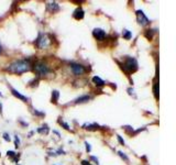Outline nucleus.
<instances>
[{
    "mask_svg": "<svg viewBox=\"0 0 176 165\" xmlns=\"http://www.w3.org/2000/svg\"><path fill=\"white\" fill-rule=\"evenodd\" d=\"M99 125L97 123H93V124H85L84 125V129L87 130H94V129H98Z\"/></svg>",
    "mask_w": 176,
    "mask_h": 165,
    "instance_id": "obj_15",
    "label": "nucleus"
},
{
    "mask_svg": "<svg viewBox=\"0 0 176 165\" xmlns=\"http://www.w3.org/2000/svg\"><path fill=\"white\" fill-rule=\"evenodd\" d=\"M93 82L95 85H97V86H104L105 85V82L100 77H98V76H94Z\"/></svg>",
    "mask_w": 176,
    "mask_h": 165,
    "instance_id": "obj_12",
    "label": "nucleus"
},
{
    "mask_svg": "<svg viewBox=\"0 0 176 165\" xmlns=\"http://www.w3.org/2000/svg\"><path fill=\"white\" fill-rule=\"evenodd\" d=\"M90 159H91V160H93V161H95V162H96V163H97V164H98V160H97V159H96V157H95V156H91V157H90Z\"/></svg>",
    "mask_w": 176,
    "mask_h": 165,
    "instance_id": "obj_28",
    "label": "nucleus"
},
{
    "mask_svg": "<svg viewBox=\"0 0 176 165\" xmlns=\"http://www.w3.org/2000/svg\"><path fill=\"white\" fill-rule=\"evenodd\" d=\"M118 154H119V155H120V157H121V159H123V160L125 161V162H129V157H128L127 155L124 154L123 152H121V151H119V152H118Z\"/></svg>",
    "mask_w": 176,
    "mask_h": 165,
    "instance_id": "obj_18",
    "label": "nucleus"
},
{
    "mask_svg": "<svg viewBox=\"0 0 176 165\" xmlns=\"http://www.w3.org/2000/svg\"><path fill=\"white\" fill-rule=\"evenodd\" d=\"M153 93L156 98H159V82H155L153 86Z\"/></svg>",
    "mask_w": 176,
    "mask_h": 165,
    "instance_id": "obj_17",
    "label": "nucleus"
},
{
    "mask_svg": "<svg viewBox=\"0 0 176 165\" xmlns=\"http://www.w3.org/2000/svg\"><path fill=\"white\" fill-rule=\"evenodd\" d=\"M145 36L150 40V39H152V36H153V30H148V31L145 32Z\"/></svg>",
    "mask_w": 176,
    "mask_h": 165,
    "instance_id": "obj_19",
    "label": "nucleus"
},
{
    "mask_svg": "<svg viewBox=\"0 0 176 165\" xmlns=\"http://www.w3.org/2000/svg\"><path fill=\"white\" fill-rule=\"evenodd\" d=\"M7 154H8V156H11V157H13V156L16 155V153H15V152H12V151H8V153H7Z\"/></svg>",
    "mask_w": 176,
    "mask_h": 165,
    "instance_id": "obj_23",
    "label": "nucleus"
},
{
    "mask_svg": "<svg viewBox=\"0 0 176 165\" xmlns=\"http://www.w3.org/2000/svg\"><path fill=\"white\" fill-rule=\"evenodd\" d=\"M82 164L83 165H91L89 162H87V161H83V162H82Z\"/></svg>",
    "mask_w": 176,
    "mask_h": 165,
    "instance_id": "obj_27",
    "label": "nucleus"
},
{
    "mask_svg": "<svg viewBox=\"0 0 176 165\" xmlns=\"http://www.w3.org/2000/svg\"><path fill=\"white\" fill-rule=\"evenodd\" d=\"M122 36H123V39H125V40H130V39L132 37V33H131L129 30H123Z\"/></svg>",
    "mask_w": 176,
    "mask_h": 165,
    "instance_id": "obj_13",
    "label": "nucleus"
},
{
    "mask_svg": "<svg viewBox=\"0 0 176 165\" xmlns=\"http://www.w3.org/2000/svg\"><path fill=\"white\" fill-rule=\"evenodd\" d=\"M135 15H137V20L139 22V24L141 26H148L150 23V20L148 19V17L144 15V12L142 10H137L135 11Z\"/></svg>",
    "mask_w": 176,
    "mask_h": 165,
    "instance_id": "obj_5",
    "label": "nucleus"
},
{
    "mask_svg": "<svg viewBox=\"0 0 176 165\" xmlns=\"http://www.w3.org/2000/svg\"><path fill=\"white\" fill-rule=\"evenodd\" d=\"M49 45H50V40H49L47 35L40 34L37 37V41H36V46L39 49H46Z\"/></svg>",
    "mask_w": 176,
    "mask_h": 165,
    "instance_id": "obj_4",
    "label": "nucleus"
},
{
    "mask_svg": "<svg viewBox=\"0 0 176 165\" xmlns=\"http://www.w3.org/2000/svg\"><path fill=\"white\" fill-rule=\"evenodd\" d=\"M58 97H60V93L57 92V90H54L52 93V103H57V100H58Z\"/></svg>",
    "mask_w": 176,
    "mask_h": 165,
    "instance_id": "obj_16",
    "label": "nucleus"
},
{
    "mask_svg": "<svg viewBox=\"0 0 176 165\" xmlns=\"http://www.w3.org/2000/svg\"><path fill=\"white\" fill-rule=\"evenodd\" d=\"M71 67H72V71L73 73H74V75H76V76L83 75V74L86 73V68H85V66H83L82 64L72 63V64H71Z\"/></svg>",
    "mask_w": 176,
    "mask_h": 165,
    "instance_id": "obj_6",
    "label": "nucleus"
},
{
    "mask_svg": "<svg viewBox=\"0 0 176 165\" xmlns=\"http://www.w3.org/2000/svg\"><path fill=\"white\" fill-rule=\"evenodd\" d=\"M84 16H85V12H84V10L82 8H77L76 10L74 11V15H73V17H74L76 20H82L84 18Z\"/></svg>",
    "mask_w": 176,
    "mask_h": 165,
    "instance_id": "obj_8",
    "label": "nucleus"
},
{
    "mask_svg": "<svg viewBox=\"0 0 176 165\" xmlns=\"http://www.w3.org/2000/svg\"><path fill=\"white\" fill-rule=\"evenodd\" d=\"M11 93H12V95L15 96V97H17V98L21 99V100H23V101H28V97H26V96H23V95H21L17 89H15V88H11Z\"/></svg>",
    "mask_w": 176,
    "mask_h": 165,
    "instance_id": "obj_9",
    "label": "nucleus"
},
{
    "mask_svg": "<svg viewBox=\"0 0 176 165\" xmlns=\"http://www.w3.org/2000/svg\"><path fill=\"white\" fill-rule=\"evenodd\" d=\"M37 132L41 134H47V132H49V127L45 124V125H43L41 128H39V129H37Z\"/></svg>",
    "mask_w": 176,
    "mask_h": 165,
    "instance_id": "obj_14",
    "label": "nucleus"
},
{
    "mask_svg": "<svg viewBox=\"0 0 176 165\" xmlns=\"http://www.w3.org/2000/svg\"><path fill=\"white\" fill-rule=\"evenodd\" d=\"M3 139H5L6 140V141H10V137H9V134H8V133H5V134H3Z\"/></svg>",
    "mask_w": 176,
    "mask_h": 165,
    "instance_id": "obj_22",
    "label": "nucleus"
},
{
    "mask_svg": "<svg viewBox=\"0 0 176 165\" xmlns=\"http://www.w3.org/2000/svg\"><path fill=\"white\" fill-rule=\"evenodd\" d=\"M32 65L31 63L26 60H20V61H15L13 63H11L10 65H8V67H6V71L13 74H23L26 72L31 71Z\"/></svg>",
    "mask_w": 176,
    "mask_h": 165,
    "instance_id": "obj_1",
    "label": "nucleus"
},
{
    "mask_svg": "<svg viewBox=\"0 0 176 165\" xmlns=\"http://www.w3.org/2000/svg\"><path fill=\"white\" fill-rule=\"evenodd\" d=\"M34 71H35V73L39 75V76H45V75L50 74V72H51L50 67L47 66L44 62H41V61L35 63V65H34Z\"/></svg>",
    "mask_w": 176,
    "mask_h": 165,
    "instance_id": "obj_3",
    "label": "nucleus"
},
{
    "mask_svg": "<svg viewBox=\"0 0 176 165\" xmlns=\"http://www.w3.org/2000/svg\"><path fill=\"white\" fill-rule=\"evenodd\" d=\"M1 52H2V47H1V45H0V54H1Z\"/></svg>",
    "mask_w": 176,
    "mask_h": 165,
    "instance_id": "obj_29",
    "label": "nucleus"
},
{
    "mask_svg": "<svg viewBox=\"0 0 176 165\" xmlns=\"http://www.w3.org/2000/svg\"><path fill=\"white\" fill-rule=\"evenodd\" d=\"M1 109H2V106H1V103H0V110H1Z\"/></svg>",
    "mask_w": 176,
    "mask_h": 165,
    "instance_id": "obj_30",
    "label": "nucleus"
},
{
    "mask_svg": "<svg viewBox=\"0 0 176 165\" xmlns=\"http://www.w3.org/2000/svg\"><path fill=\"white\" fill-rule=\"evenodd\" d=\"M61 124H62L63 127H64V128H65L66 130H69V127H68L67 123H65V122H62V121H61Z\"/></svg>",
    "mask_w": 176,
    "mask_h": 165,
    "instance_id": "obj_24",
    "label": "nucleus"
},
{
    "mask_svg": "<svg viewBox=\"0 0 176 165\" xmlns=\"http://www.w3.org/2000/svg\"><path fill=\"white\" fill-rule=\"evenodd\" d=\"M33 112H34V114H37V116H44V114H43V112H39L37 110H34Z\"/></svg>",
    "mask_w": 176,
    "mask_h": 165,
    "instance_id": "obj_26",
    "label": "nucleus"
},
{
    "mask_svg": "<svg viewBox=\"0 0 176 165\" xmlns=\"http://www.w3.org/2000/svg\"><path fill=\"white\" fill-rule=\"evenodd\" d=\"M122 69L125 73H133L138 69V63L133 57H128L122 64Z\"/></svg>",
    "mask_w": 176,
    "mask_h": 165,
    "instance_id": "obj_2",
    "label": "nucleus"
},
{
    "mask_svg": "<svg viewBox=\"0 0 176 165\" xmlns=\"http://www.w3.org/2000/svg\"><path fill=\"white\" fill-rule=\"evenodd\" d=\"M19 144H20V140H19V138H18V137H16V148H18V146H19Z\"/></svg>",
    "mask_w": 176,
    "mask_h": 165,
    "instance_id": "obj_25",
    "label": "nucleus"
},
{
    "mask_svg": "<svg viewBox=\"0 0 176 165\" xmlns=\"http://www.w3.org/2000/svg\"><path fill=\"white\" fill-rule=\"evenodd\" d=\"M85 145H86V150H87V152H90V151H91V146H90V144H89L88 142H85Z\"/></svg>",
    "mask_w": 176,
    "mask_h": 165,
    "instance_id": "obj_21",
    "label": "nucleus"
},
{
    "mask_svg": "<svg viewBox=\"0 0 176 165\" xmlns=\"http://www.w3.org/2000/svg\"><path fill=\"white\" fill-rule=\"evenodd\" d=\"M117 139H118V141H119V143L120 144H122V145H124V140L120 137V135H117Z\"/></svg>",
    "mask_w": 176,
    "mask_h": 165,
    "instance_id": "obj_20",
    "label": "nucleus"
},
{
    "mask_svg": "<svg viewBox=\"0 0 176 165\" xmlns=\"http://www.w3.org/2000/svg\"><path fill=\"white\" fill-rule=\"evenodd\" d=\"M47 9L51 12H56L60 10V6L56 2H50V3H47Z\"/></svg>",
    "mask_w": 176,
    "mask_h": 165,
    "instance_id": "obj_10",
    "label": "nucleus"
},
{
    "mask_svg": "<svg viewBox=\"0 0 176 165\" xmlns=\"http://www.w3.org/2000/svg\"><path fill=\"white\" fill-rule=\"evenodd\" d=\"M93 35L96 40H98V41H104L105 37H106V32H105L103 29L97 28V29H95L93 31Z\"/></svg>",
    "mask_w": 176,
    "mask_h": 165,
    "instance_id": "obj_7",
    "label": "nucleus"
},
{
    "mask_svg": "<svg viewBox=\"0 0 176 165\" xmlns=\"http://www.w3.org/2000/svg\"><path fill=\"white\" fill-rule=\"evenodd\" d=\"M90 100V96H87V95H85V96H82V97H78L76 100H75V103H87Z\"/></svg>",
    "mask_w": 176,
    "mask_h": 165,
    "instance_id": "obj_11",
    "label": "nucleus"
}]
</instances>
